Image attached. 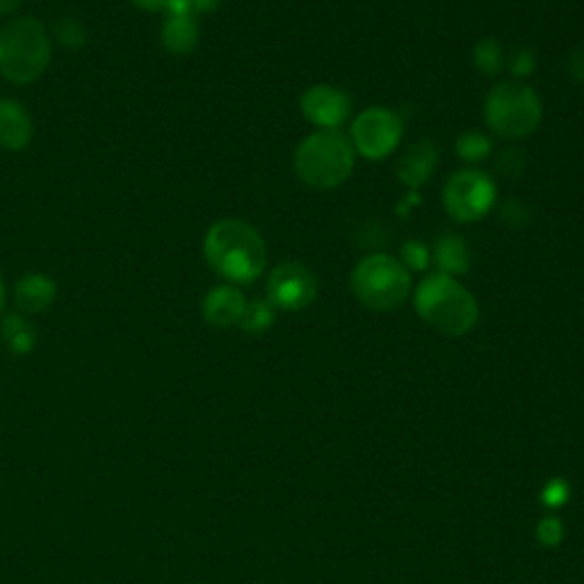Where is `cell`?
Instances as JSON below:
<instances>
[{
    "mask_svg": "<svg viewBox=\"0 0 584 584\" xmlns=\"http://www.w3.org/2000/svg\"><path fill=\"white\" fill-rule=\"evenodd\" d=\"M208 265L231 283H251L261 277L267 263L265 240L242 219H222L210 226L204 240Z\"/></svg>",
    "mask_w": 584,
    "mask_h": 584,
    "instance_id": "6da1fadb",
    "label": "cell"
},
{
    "mask_svg": "<svg viewBox=\"0 0 584 584\" xmlns=\"http://www.w3.org/2000/svg\"><path fill=\"white\" fill-rule=\"evenodd\" d=\"M413 302L420 318L445 336H466L480 320V306L473 292L441 272L420 283Z\"/></svg>",
    "mask_w": 584,
    "mask_h": 584,
    "instance_id": "7a4b0ae2",
    "label": "cell"
},
{
    "mask_svg": "<svg viewBox=\"0 0 584 584\" xmlns=\"http://www.w3.org/2000/svg\"><path fill=\"white\" fill-rule=\"evenodd\" d=\"M53 46L42 21L21 16L0 28V76L30 85L46 71Z\"/></svg>",
    "mask_w": 584,
    "mask_h": 584,
    "instance_id": "3957f363",
    "label": "cell"
},
{
    "mask_svg": "<svg viewBox=\"0 0 584 584\" xmlns=\"http://www.w3.org/2000/svg\"><path fill=\"white\" fill-rule=\"evenodd\" d=\"M354 146L343 133L318 131L297 146V176L315 190H334L350 178L354 169Z\"/></svg>",
    "mask_w": 584,
    "mask_h": 584,
    "instance_id": "277c9868",
    "label": "cell"
},
{
    "mask_svg": "<svg viewBox=\"0 0 584 584\" xmlns=\"http://www.w3.org/2000/svg\"><path fill=\"white\" fill-rule=\"evenodd\" d=\"M354 297L370 311H395L409 299L411 272L388 254H372L354 267Z\"/></svg>",
    "mask_w": 584,
    "mask_h": 584,
    "instance_id": "5b68a950",
    "label": "cell"
},
{
    "mask_svg": "<svg viewBox=\"0 0 584 584\" xmlns=\"http://www.w3.org/2000/svg\"><path fill=\"white\" fill-rule=\"evenodd\" d=\"M486 124L505 140H523L537 131L543 108L537 92L523 83H500L484 103Z\"/></svg>",
    "mask_w": 584,
    "mask_h": 584,
    "instance_id": "8992f818",
    "label": "cell"
},
{
    "mask_svg": "<svg viewBox=\"0 0 584 584\" xmlns=\"http://www.w3.org/2000/svg\"><path fill=\"white\" fill-rule=\"evenodd\" d=\"M496 204V183L480 169H461L443 188V206L454 222L470 224L489 215Z\"/></svg>",
    "mask_w": 584,
    "mask_h": 584,
    "instance_id": "52a82bcc",
    "label": "cell"
},
{
    "mask_svg": "<svg viewBox=\"0 0 584 584\" xmlns=\"http://www.w3.org/2000/svg\"><path fill=\"white\" fill-rule=\"evenodd\" d=\"M402 133L404 124L393 110L370 108L354 119L352 146L363 158L384 160L397 149Z\"/></svg>",
    "mask_w": 584,
    "mask_h": 584,
    "instance_id": "ba28073f",
    "label": "cell"
},
{
    "mask_svg": "<svg viewBox=\"0 0 584 584\" xmlns=\"http://www.w3.org/2000/svg\"><path fill=\"white\" fill-rule=\"evenodd\" d=\"M315 297H318V279L302 263H281L267 279V302L281 311H302L315 302Z\"/></svg>",
    "mask_w": 584,
    "mask_h": 584,
    "instance_id": "9c48e42d",
    "label": "cell"
},
{
    "mask_svg": "<svg viewBox=\"0 0 584 584\" xmlns=\"http://www.w3.org/2000/svg\"><path fill=\"white\" fill-rule=\"evenodd\" d=\"M302 112L313 126L322 131H336L352 112V101L343 89L329 85H315L302 96Z\"/></svg>",
    "mask_w": 584,
    "mask_h": 584,
    "instance_id": "30bf717a",
    "label": "cell"
},
{
    "mask_svg": "<svg viewBox=\"0 0 584 584\" xmlns=\"http://www.w3.org/2000/svg\"><path fill=\"white\" fill-rule=\"evenodd\" d=\"M436 165H438L436 144L432 140H420L416 144H411L407 153L402 156L400 165H397V178H400L407 188L416 190L434 176Z\"/></svg>",
    "mask_w": 584,
    "mask_h": 584,
    "instance_id": "8fae6325",
    "label": "cell"
},
{
    "mask_svg": "<svg viewBox=\"0 0 584 584\" xmlns=\"http://www.w3.org/2000/svg\"><path fill=\"white\" fill-rule=\"evenodd\" d=\"M32 142V119L21 103L0 99V149L23 151Z\"/></svg>",
    "mask_w": 584,
    "mask_h": 584,
    "instance_id": "7c38bea8",
    "label": "cell"
},
{
    "mask_svg": "<svg viewBox=\"0 0 584 584\" xmlns=\"http://www.w3.org/2000/svg\"><path fill=\"white\" fill-rule=\"evenodd\" d=\"M245 306L247 302L238 288L217 286L204 297V318L219 329L233 327V324H240Z\"/></svg>",
    "mask_w": 584,
    "mask_h": 584,
    "instance_id": "4fadbf2b",
    "label": "cell"
},
{
    "mask_svg": "<svg viewBox=\"0 0 584 584\" xmlns=\"http://www.w3.org/2000/svg\"><path fill=\"white\" fill-rule=\"evenodd\" d=\"M58 295V286L55 281L42 272L26 274L16 281L14 286V302L16 308L23 313H44L46 308H51Z\"/></svg>",
    "mask_w": 584,
    "mask_h": 584,
    "instance_id": "5bb4252c",
    "label": "cell"
},
{
    "mask_svg": "<svg viewBox=\"0 0 584 584\" xmlns=\"http://www.w3.org/2000/svg\"><path fill=\"white\" fill-rule=\"evenodd\" d=\"M162 48L174 55H188L199 44V28L194 16H169L160 30Z\"/></svg>",
    "mask_w": 584,
    "mask_h": 584,
    "instance_id": "9a60e30c",
    "label": "cell"
},
{
    "mask_svg": "<svg viewBox=\"0 0 584 584\" xmlns=\"http://www.w3.org/2000/svg\"><path fill=\"white\" fill-rule=\"evenodd\" d=\"M434 263L441 274H466L470 267V251L464 238L454 233H445L434 242Z\"/></svg>",
    "mask_w": 584,
    "mask_h": 584,
    "instance_id": "2e32d148",
    "label": "cell"
},
{
    "mask_svg": "<svg viewBox=\"0 0 584 584\" xmlns=\"http://www.w3.org/2000/svg\"><path fill=\"white\" fill-rule=\"evenodd\" d=\"M0 336H3L5 347L14 356H26L35 350V343H37L35 327H32V324L19 313L5 315L3 324H0Z\"/></svg>",
    "mask_w": 584,
    "mask_h": 584,
    "instance_id": "e0dca14e",
    "label": "cell"
},
{
    "mask_svg": "<svg viewBox=\"0 0 584 584\" xmlns=\"http://www.w3.org/2000/svg\"><path fill=\"white\" fill-rule=\"evenodd\" d=\"M473 62L482 76H498L505 69V51H502V46L496 39H480L473 48Z\"/></svg>",
    "mask_w": 584,
    "mask_h": 584,
    "instance_id": "ac0fdd59",
    "label": "cell"
},
{
    "mask_svg": "<svg viewBox=\"0 0 584 584\" xmlns=\"http://www.w3.org/2000/svg\"><path fill=\"white\" fill-rule=\"evenodd\" d=\"M274 318H277V313H274V306L270 302H265V299H254V302H249L245 306V313H242L240 318V329L247 331V334H263L274 324Z\"/></svg>",
    "mask_w": 584,
    "mask_h": 584,
    "instance_id": "d6986e66",
    "label": "cell"
},
{
    "mask_svg": "<svg viewBox=\"0 0 584 584\" xmlns=\"http://www.w3.org/2000/svg\"><path fill=\"white\" fill-rule=\"evenodd\" d=\"M457 156L466 162H480L484 158L491 156V140L486 137L484 133H477V131H468V133H461L457 137Z\"/></svg>",
    "mask_w": 584,
    "mask_h": 584,
    "instance_id": "ffe728a7",
    "label": "cell"
},
{
    "mask_svg": "<svg viewBox=\"0 0 584 584\" xmlns=\"http://www.w3.org/2000/svg\"><path fill=\"white\" fill-rule=\"evenodd\" d=\"M53 30L58 42L67 48V51H80V48L87 44V30L76 16H60V19L55 21Z\"/></svg>",
    "mask_w": 584,
    "mask_h": 584,
    "instance_id": "44dd1931",
    "label": "cell"
},
{
    "mask_svg": "<svg viewBox=\"0 0 584 584\" xmlns=\"http://www.w3.org/2000/svg\"><path fill=\"white\" fill-rule=\"evenodd\" d=\"M537 539H539L541 546H546V548L559 546V543L564 541L562 518H557V516L543 518V521L537 525Z\"/></svg>",
    "mask_w": 584,
    "mask_h": 584,
    "instance_id": "7402d4cb",
    "label": "cell"
},
{
    "mask_svg": "<svg viewBox=\"0 0 584 584\" xmlns=\"http://www.w3.org/2000/svg\"><path fill=\"white\" fill-rule=\"evenodd\" d=\"M571 496V486L569 482H564L562 477H555V480H550L546 486H543L541 491V500L543 505L550 507V509H559L564 505L566 500Z\"/></svg>",
    "mask_w": 584,
    "mask_h": 584,
    "instance_id": "603a6c76",
    "label": "cell"
},
{
    "mask_svg": "<svg viewBox=\"0 0 584 584\" xmlns=\"http://www.w3.org/2000/svg\"><path fill=\"white\" fill-rule=\"evenodd\" d=\"M427 263H429V249L427 245H423V242L411 240L402 247V265L407 267V270L420 272V270H425Z\"/></svg>",
    "mask_w": 584,
    "mask_h": 584,
    "instance_id": "cb8c5ba5",
    "label": "cell"
},
{
    "mask_svg": "<svg viewBox=\"0 0 584 584\" xmlns=\"http://www.w3.org/2000/svg\"><path fill=\"white\" fill-rule=\"evenodd\" d=\"M502 219L514 229H521L527 222H530V210H527L521 201H507L505 208H502Z\"/></svg>",
    "mask_w": 584,
    "mask_h": 584,
    "instance_id": "d4e9b609",
    "label": "cell"
},
{
    "mask_svg": "<svg viewBox=\"0 0 584 584\" xmlns=\"http://www.w3.org/2000/svg\"><path fill=\"white\" fill-rule=\"evenodd\" d=\"M525 160L521 151H505L498 160V172L502 176H518L523 172Z\"/></svg>",
    "mask_w": 584,
    "mask_h": 584,
    "instance_id": "484cf974",
    "label": "cell"
},
{
    "mask_svg": "<svg viewBox=\"0 0 584 584\" xmlns=\"http://www.w3.org/2000/svg\"><path fill=\"white\" fill-rule=\"evenodd\" d=\"M511 73L518 78H527L534 73V55L530 51H516L511 58Z\"/></svg>",
    "mask_w": 584,
    "mask_h": 584,
    "instance_id": "4316f807",
    "label": "cell"
},
{
    "mask_svg": "<svg viewBox=\"0 0 584 584\" xmlns=\"http://www.w3.org/2000/svg\"><path fill=\"white\" fill-rule=\"evenodd\" d=\"M569 71H571V76L578 80V83L584 85V44H580L573 51L571 60H569Z\"/></svg>",
    "mask_w": 584,
    "mask_h": 584,
    "instance_id": "83f0119b",
    "label": "cell"
},
{
    "mask_svg": "<svg viewBox=\"0 0 584 584\" xmlns=\"http://www.w3.org/2000/svg\"><path fill=\"white\" fill-rule=\"evenodd\" d=\"M165 10L169 16H194L190 0H167Z\"/></svg>",
    "mask_w": 584,
    "mask_h": 584,
    "instance_id": "f1b7e54d",
    "label": "cell"
},
{
    "mask_svg": "<svg viewBox=\"0 0 584 584\" xmlns=\"http://www.w3.org/2000/svg\"><path fill=\"white\" fill-rule=\"evenodd\" d=\"M190 3H192L194 14H210L222 5V0H190Z\"/></svg>",
    "mask_w": 584,
    "mask_h": 584,
    "instance_id": "f546056e",
    "label": "cell"
},
{
    "mask_svg": "<svg viewBox=\"0 0 584 584\" xmlns=\"http://www.w3.org/2000/svg\"><path fill=\"white\" fill-rule=\"evenodd\" d=\"M165 3L167 0H133V5H137L140 10H146V12L165 10Z\"/></svg>",
    "mask_w": 584,
    "mask_h": 584,
    "instance_id": "4dcf8cb0",
    "label": "cell"
},
{
    "mask_svg": "<svg viewBox=\"0 0 584 584\" xmlns=\"http://www.w3.org/2000/svg\"><path fill=\"white\" fill-rule=\"evenodd\" d=\"M23 5V0H0V16L12 14Z\"/></svg>",
    "mask_w": 584,
    "mask_h": 584,
    "instance_id": "1f68e13d",
    "label": "cell"
},
{
    "mask_svg": "<svg viewBox=\"0 0 584 584\" xmlns=\"http://www.w3.org/2000/svg\"><path fill=\"white\" fill-rule=\"evenodd\" d=\"M3 306H5V283H3V277H0V311H3Z\"/></svg>",
    "mask_w": 584,
    "mask_h": 584,
    "instance_id": "d6a6232c",
    "label": "cell"
}]
</instances>
